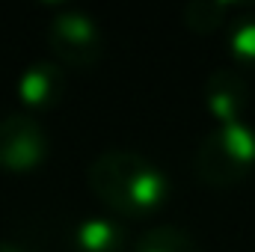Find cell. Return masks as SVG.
<instances>
[{
	"mask_svg": "<svg viewBox=\"0 0 255 252\" xmlns=\"http://www.w3.org/2000/svg\"><path fill=\"white\" fill-rule=\"evenodd\" d=\"M95 199L122 217H148L166 202V175L133 151H107L86 172Z\"/></svg>",
	"mask_w": 255,
	"mask_h": 252,
	"instance_id": "6da1fadb",
	"label": "cell"
},
{
	"mask_svg": "<svg viewBox=\"0 0 255 252\" xmlns=\"http://www.w3.org/2000/svg\"><path fill=\"white\" fill-rule=\"evenodd\" d=\"M255 166V133L244 122L220 125L196 148V175L211 187H229Z\"/></svg>",
	"mask_w": 255,
	"mask_h": 252,
	"instance_id": "7a4b0ae2",
	"label": "cell"
},
{
	"mask_svg": "<svg viewBox=\"0 0 255 252\" xmlns=\"http://www.w3.org/2000/svg\"><path fill=\"white\" fill-rule=\"evenodd\" d=\"M48 45L51 54L68 68H92L104 54L98 24L77 9H63L48 24Z\"/></svg>",
	"mask_w": 255,
	"mask_h": 252,
	"instance_id": "3957f363",
	"label": "cell"
},
{
	"mask_svg": "<svg viewBox=\"0 0 255 252\" xmlns=\"http://www.w3.org/2000/svg\"><path fill=\"white\" fill-rule=\"evenodd\" d=\"M48 157V133L33 116L12 113L0 119V169L33 172Z\"/></svg>",
	"mask_w": 255,
	"mask_h": 252,
	"instance_id": "277c9868",
	"label": "cell"
},
{
	"mask_svg": "<svg viewBox=\"0 0 255 252\" xmlns=\"http://www.w3.org/2000/svg\"><path fill=\"white\" fill-rule=\"evenodd\" d=\"M250 101L247 77L238 68H217L205 83V104L220 119V125L241 122V113Z\"/></svg>",
	"mask_w": 255,
	"mask_h": 252,
	"instance_id": "5b68a950",
	"label": "cell"
},
{
	"mask_svg": "<svg viewBox=\"0 0 255 252\" xmlns=\"http://www.w3.org/2000/svg\"><path fill=\"white\" fill-rule=\"evenodd\" d=\"M65 92V74L57 63H33L18 77V95L33 110H48L60 104Z\"/></svg>",
	"mask_w": 255,
	"mask_h": 252,
	"instance_id": "8992f818",
	"label": "cell"
},
{
	"mask_svg": "<svg viewBox=\"0 0 255 252\" xmlns=\"http://www.w3.org/2000/svg\"><path fill=\"white\" fill-rule=\"evenodd\" d=\"M77 252H122L125 232L110 220H83L74 232Z\"/></svg>",
	"mask_w": 255,
	"mask_h": 252,
	"instance_id": "52a82bcc",
	"label": "cell"
},
{
	"mask_svg": "<svg viewBox=\"0 0 255 252\" xmlns=\"http://www.w3.org/2000/svg\"><path fill=\"white\" fill-rule=\"evenodd\" d=\"M136 252H202L190 235L178 226H157L145 232L136 244Z\"/></svg>",
	"mask_w": 255,
	"mask_h": 252,
	"instance_id": "ba28073f",
	"label": "cell"
},
{
	"mask_svg": "<svg viewBox=\"0 0 255 252\" xmlns=\"http://www.w3.org/2000/svg\"><path fill=\"white\" fill-rule=\"evenodd\" d=\"M226 12H229V6L220 0H193L184 9V24L193 33H211L226 21Z\"/></svg>",
	"mask_w": 255,
	"mask_h": 252,
	"instance_id": "9c48e42d",
	"label": "cell"
},
{
	"mask_svg": "<svg viewBox=\"0 0 255 252\" xmlns=\"http://www.w3.org/2000/svg\"><path fill=\"white\" fill-rule=\"evenodd\" d=\"M232 57L247 68H255V15H244L229 30Z\"/></svg>",
	"mask_w": 255,
	"mask_h": 252,
	"instance_id": "30bf717a",
	"label": "cell"
},
{
	"mask_svg": "<svg viewBox=\"0 0 255 252\" xmlns=\"http://www.w3.org/2000/svg\"><path fill=\"white\" fill-rule=\"evenodd\" d=\"M0 252H24V250L15 247V244H9V241H0Z\"/></svg>",
	"mask_w": 255,
	"mask_h": 252,
	"instance_id": "8fae6325",
	"label": "cell"
}]
</instances>
